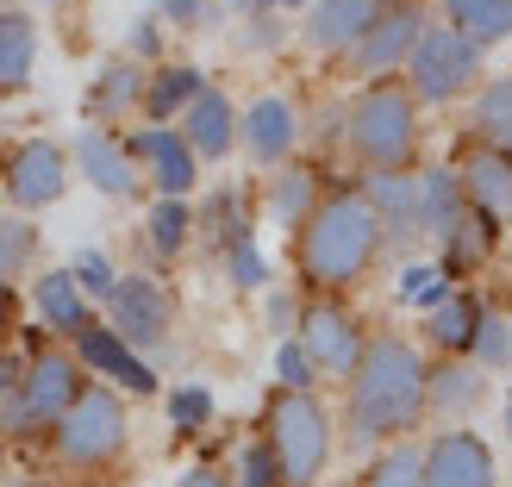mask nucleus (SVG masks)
<instances>
[{
    "label": "nucleus",
    "instance_id": "obj_1",
    "mask_svg": "<svg viewBox=\"0 0 512 487\" xmlns=\"http://www.w3.org/2000/svg\"><path fill=\"white\" fill-rule=\"evenodd\" d=\"M350 444H381L394 431H413V419L425 413V356L400 338H375L363 350V363L350 369Z\"/></svg>",
    "mask_w": 512,
    "mask_h": 487
},
{
    "label": "nucleus",
    "instance_id": "obj_2",
    "mask_svg": "<svg viewBox=\"0 0 512 487\" xmlns=\"http://www.w3.org/2000/svg\"><path fill=\"white\" fill-rule=\"evenodd\" d=\"M381 250V213L363 194H331L300 232V269L313 281H356Z\"/></svg>",
    "mask_w": 512,
    "mask_h": 487
},
{
    "label": "nucleus",
    "instance_id": "obj_3",
    "mask_svg": "<svg viewBox=\"0 0 512 487\" xmlns=\"http://www.w3.org/2000/svg\"><path fill=\"white\" fill-rule=\"evenodd\" d=\"M269 450L281 463V487H313L331 463V419L313 394H281L269 413Z\"/></svg>",
    "mask_w": 512,
    "mask_h": 487
},
{
    "label": "nucleus",
    "instance_id": "obj_4",
    "mask_svg": "<svg viewBox=\"0 0 512 487\" xmlns=\"http://www.w3.org/2000/svg\"><path fill=\"white\" fill-rule=\"evenodd\" d=\"M350 144L356 157L375 163V169H400L419 144V125H413V94L400 88H369L363 100L350 107Z\"/></svg>",
    "mask_w": 512,
    "mask_h": 487
},
{
    "label": "nucleus",
    "instance_id": "obj_5",
    "mask_svg": "<svg viewBox=\"0 0 512 487\" xmlns=\"http://www.w3.org/2000/svg\"><path fill=\"white\" fill-rule=\"evenodd\" d=\"M413 94L419 100H456L475 75H481V44L463 38L456 25H438V32H425L413 57Z\"/></svg>",
    "mask_w": 512,
    "mask_h": 487
},
{
    "label": "nucleus",
    "instance_id": "obj_6",
    "mask_svg": "<svg viewBox=\"0 0 512 487\" xmlns=\"http://www.w3.org/2000/svg\"><path fill=\"white\" fill-rule=\"evenodd\" d=\"M57 450L69 463H107L113 450H125V406L113 388H88L82 400L57 419Z\"/></svg>",
    "mask_w": 512,
    "mask_h": 487
},
{
    "label": "nucleus",
    "instance_id": "obj_7",
    "mask_svg": "<svg viewBox=\"0 0 512 487\" xmlns=\"http://www.w3.org/2000/svg\"><path fill=\"white\" fill-rule=\"evenodd\" d=\"M75 400H82V369H75L69 356L50 350V356H38V363H32L19 400L7 406V425H57Z\"/></svg>",
    "mask_w": 512,
    "mask_h": 487
},
{
    "label": "nucleus",
    "instance_id": "obj_8",
    "mask_svg": "<svg viewBox=\"0 0 512 487\" xmlns=\"http://www.w3.org/2000/svg\"><path fill=\"white\" fill-rule=\"evenodd\" d=\"M107 313H113V338H125V344L169 338V294L150 275H119V288L107 294Z\"/></svg>",
    "mask_w": 512,
    "mask_h": 487
},
{
    "label": "nucleus",
    "instance_id": "obj_9",
    "mask_svg": "<svg viewBox=\"0 0 512 487\" xmlns=\"http://www.w3.org/2000/svg\"><path fill=\"white\" fill-rule=\"evenodd\" d=\"M63 175H69L63 144H44V138L19 144L13 163H7V194H13V207L38 213V207H50V200H63Z\"/></svg>",
    "mask_w": 512,
    "mask_h": 487
},
{
    "label": "nucleus",
    "instance_id": "obj_10",
    "mask_svg": "<svg viewBox=\"0 0 512 487\" xmlns=\"http://www.w3.org/2000/svg\"><path fill=\"white\" fill-rule=\"evenodd\" d=\"M300 350L313 356V369L350 375L356 363H363V331H356V319L344 313V306H306V319H300Z\"/></svg>",
    "mask_w": 512,
    "mask_h": 487
},
{
    "label": "nucleus",
    "instance_id": "obj_11",
    "mask_svg": "<svg viewBox=\"0 0 512 487\" xmlns=\"http://www.w3.org/2000/svg\"><path fill=\"white\" fill-rule=\"evenodd\" d=\"M425 487H494V456L475 431H444L425 456Z\"/></svg>",
    "mask_w": 512,
    "mask_h": 487
},
{
    "label": "nucleus",
    "instance_id": "obj_12",
    "mask_svg": "<svg viewBox=\"0 0 512 487\" xmlns=\"http://www.w3.org/2000/svg\"><path fill=\"white\" fill-rule=\"evenodd\" d=\"M419 38H425V13L419 7H381V19L363 32V44H356V69H369V75L394 69V63H406L419 50Z\"/></svg>",
    "mask_w": 512,
    "mask_h": 487
},
{
    "label": "nucleus",
    "instance_id": "obj_13",
    "mask_svg": "<svg viewBox=\"0 0 512 487\" xmlns=\"http://www.w3.org/2000/svg\"><path fill=\"white\" fill-rule=\"evenodd\" d=\"M75 163H82V175L107 194V200H132L138 194V169H132V150L113 144L100 125H88L82 138H75Z\"/></svg>",
    "mask_w": 512,
    "mask_h": 487
},
{
    "label": "nucleus",
    "instance_id": "obj_14",
    "mask_svg": "<svg viewBox=\"0 0 512 487\" xmlns=\"http://www.w3.org/2000/svg\"><path fill=\"white\" fill-rule=\"evenodd\" d=\"M182 144L194 150V157H213V163L238 144V113H232V100H225L219 88L194 94V107L182 113Z\"/></svg>",
    "mask_w": 512,
    "mask_h": 487
},
{
    "label": "nucleus",
    "instance_id": "obj_15",
    "mask_svg": "<svg viewBox=\"0 0 512 487\" xmlns=\"http://www.w3.org/2000/svg\"><path fill=\"white\" fill-rule=\"evenodd\" d=\"M238 138H244V150L256 163H281L294 150V138H300V125H294V107L281 94H263L256 107L238 119Z\"/></svg>",
    "mask_w": 512,
    "mask_h": 487
},
{
    "label": "nucleus",
    "instance_id": "obj_16",
    "mask_svg": "<svg viewBox=\"0 0 512 487\" xmlns=\"http://www.w3.org/2000/svg\"><path fill=\"white\" fill-rule=\"evenodd\" d=\"M375 19H381V0H313L306 38H313L319 50H356Z\"/></svg>",
    "mask_w": 512,
    "mask_h": 487
},
{
    "label": "nucleus",
    "instance_id": "obj_17",
    "mask_svg": "<svg viewBox=\"0 0 512 487\" xmlns=\"http://www.w3.org/2000/svg\"><path fill=\"white\" fill-rule=\"evenodd\" d=\"M75 344H82V363H94L100 375H113L119 388H132V394H150V388H157L150 363H144V356H132V344H125V338H113V325H88Z\"/></svg>",
    "mask_w": 512,
    "mask_h": 487
},
{
    "label": "nucleus",
    "instance_id": "obj_18",
    "mask_svg": "<svg viewBox=\"0 0 512 487\" xmlns=\"http://www.w3.org/2000/svg\"><path fill=\"white\" fill-rule=\"evenodd\" d=\"M132 150L150 163V175H157L163 200H182L194 188V150L182 144V132H163V125H150V132L132 138Z\"/></svg>",
    "mask_w": 512,
    "mask_h": 487
},
{
    "label": "nucleus",
    "instance_id": "obj_19",
    "mask_svg": "<svg viewBox=\"0 0 512 487\" xmlns=\"http://www.w3.org/2000/svg\"><path fill=\"white\" fill-rule=\"evenodd\" d=\"M463 194H469V207H481L488 219H506L512 213V157H500V150H469L463 157Z\"/></svg>",
    "mask_w": 512,
    "mask_h": 487
},
{
    "label": "nucleus",
    "instance_id": "obj_20",
    "mask_svg": "<svg viewBox=\"0 0 512 487\" xmlns=\"http://www.w3.org/2000/svg\"><path fill=\"white\" fill-rule=\"evenodd\" d=\"M463 175L456 169H431L419 175V238H444L450 232V219L463 213Z\"/></svg>",
    "mask_w": 512,
    "mask_h": 487
},
{
    "label": "nucleus",
    "instance_id": "obj_21",
    "mask_svg": "<svg viewBox=\"0 0 512 487\" xmlns=\"http://www.w3.org/2000/svg\"><path fill=\"white\" fill-rule=\"evenodd\" d=\"M38 313H44V325L75 331V338H82V331L94 325V319H88V294L75 288V275H69V269H50V275L38 281Z\"/></svg>",
    "mask_w": 512,
    "mask_h": 487
},
{
    "label": "nucleus",
    "instance_id": "obj_22",
    "mask_svg": "<svg viewBox=\"0 0 512 487\" xmlns=\"http://www.w3.org/2000/svg\"><path fill=\"white\" fill-rule=\"evenodd\" d=\"M38 63V32L25 13H0V88H25Z\"/></svg>",
    "mask_w": 512,
    "mask_h": 487
},
{
    "label": "nucleus",
    "instance_id": "obj_23",
    "mask_svg": "<svg viewBox=\"0 0 512 487\" xmlns=\"http://www.w3.org/2000/svg\"><path fill=\"white\" fill-rule=\"evenodd\" d=\"M450 25L475 44H500L512 38V0H444Z\"/></svg>",
    "mask_w": 512,
    "mask_h": 487
},
{
    "label": "nucleus",
    "instance_id": "obj_24",
    "mask_svg": "<svg viewBox=\"0 0 512 487\" xmlns=\"http://www.w3.org/2000/svg\"><path fill=\"white\" fill-rule=\"evenodd\" d=\"M488 250H494V219L463 200V213H456V219H450V232H444V256H450V269H469V263H481Z\"/></svg>",
    "mask_w": 512,
    "mask_h": 487
},
{
    "label": "nucleus",
    "instance_id": "obj_25",
    "mask_svg": "<svg viewBox=\"0 0 512 487\" xmlns=\"http://www.w3.org/2000/svg\"><path fill=\"white\" fill-rule=\"evenodd\" d=\"M475 132L488 138V150L512 157V75H500V82L481 88V100H475Z\"/></svg>",
    "mask_w": 512,
    "mask_h": 487
},
{
    "label": "nucleus",
    "instance_id": "obj_26",
    "mask_svg": "<svg viewBox=\"0 0 512 487\" xmlns=\"http://www.w3.org/2000/svg\"><path fill=\"white\" fill-rule=\"evenodd\" d=\"M200 88H207V82H200V69H182V63H175V69H157V75L144 82V107L157 113V119H169V113H188Z\"/></svg>",
    "mask_w": 512,
    "mask_h": 487
},
{
    "label": "nucleus",
    "instance_id": "obj_27",
    "mask_svg": "<svg viewBox=\"0 0 512 487\" xmlns=\"http://www.w3.org/2000/svg\"><path fill=\"white\" fill-rule=\"evenodd\" d=\"M481 394H488V381H481V369H463V363H450L425 381V400L438 413H469V406H481Z\"/></svg>",
    "mask_w": 512,
    "mask_h": 487
},
{
    "label": "nucleus",
    "instance_id": "obj_28",
    "mask_svg": "<svg viewBox=\"0 0 512 487\" xmlns=\"http://www.w3.org/2000/svg\"><path fill=\"white\" fill-rule=\"evenodd\" d=\"M475 325H481V313H475V300H444L438 313L425 319V331H431V344H444V350H469L475 344Z\"/></svg>",
    "mask_w": 512,
    "mask_h": 487
},
{
    "label": "nucleus",
    "instance_id": "obj_29",
    "mask_svg": "<svg viewBox=\"0 0 512 487\" xmlns=\"http://www.w3.org/2000/svg\"><path fill=\"white\" fill-rule=\"evenodd\" d=\"M269 213L281 219V225H306L313 219V175L306 169H288L281 182L269 188Z\"/></svg>",
    "mask_w": 512,
    "mask_h": 487
},
{
    "label": "nucleus",
    "instance_id": "obj_30",
    "mask_svg": "<svg viewBox=\"0 0 512 487\" xmlns=\"http://www.w3.org/2000/svg\"><path fill=\"white\" fill-rule=\"evenodd\" d=\"M369 487H425V450H413V444L381 450L369 469Z\"/></svg>",
    "mask_w": 512,
    "mask_h": 487
},
{
    "label": "nucleus",
    "instance_id": "obj_31",
    "mask_svg": "<svg viewBox=\"0 0 512 487\" xmlns=\"http://www.w3.org/2000/svg\"><path fill=\"white\" fill-rule=\"evenodd\" d=\"M32 256H38V225L0 213V275H19Z\"/></svg>",
    "mask_w": 512,
    "mask_h": 487
},
{
    "label": "nucleus",
    "instance_id": "obj_32",
    "mask_svg": "<svg viewBox=\"0 0 512 487\" xmlns=\"http://www.w3.org/2000/svg\"><path fill=\"white\" fill-rule=\"evenodd\" d=\"M132 100H144V88H138V69H132V63H113V69H100V82H94V113H125Z\"/></svg>",
    "mask_w": 512,
    "mask_h": 487
},
{
    "label": "nucleus",
    "instance_id": "obj_33",
    "mask_svg": "<svg viewBox=\"0 0 512 487\" xmlns=\"http://www.w3.org/2000/svg\"><path fill=\"white\" fill-rule=\"evenodd\" d=\"M144 232H150V250L175 256V250L188 244V207H182V200H157L150 219H144Z\"/></svg>",
    "mask_w": 512,
    "mask_h": 487
},
{
    "label": "nucleus",
    "instance_id": "obj_34",
    "mask_svg": "<svg viewBox=\"0 0 512 487\" xmlns=\"http://www.w3.org/2000/svg\"><path fill=\"white\" fill-rule=\"evenodd\" d=\"M225 275H232V288H244V294H256V288H269V281H275V275H269V256L256 250L250 238L225 250Z\"/></svg>",
    "mask_w": 512,
    "mask_h": 487
},
{
    "label": "nucleus",
    "instance_id": "obj_35",
    "mask_svg": "<svg viewBox=\"0 0 512 487\" xmlns=\"http://www.w3.org/2000/svg\"><path fill=\"white\" fill-rule=\"evenodd\" d=\"M400 300L406 306H425V313H438L450 300V275L444 269H400Z\"/></svg>",
    "mask_w": 512,
    "mask_h": 487
},
{
    "label": "nucleus",
    "instance_id": "obj_36",
    "mask_svg": "<svg viewBox=\"0 0 512 487\" xmlns=\"http://www.w3.org/2000/svg\"><path fill=\"white\" fill-rule=\"evenodd\" d=\"M475 363L481 369H512V325L506 319H488V313H481V325H475Z\"/></svg>",
    "mask_w": 512,
    "mask_h": 487
},
{
    "label": "nucleus",
    "instance_id": "obj_37",
    "mask_svg": "<svg viewBox=\"0 0 512 487\" xmlns=\"http://www.w3.org/2000/svg\"><path fill=\"white\" fill-rule=\"evenodd\" d=\"M213 419V388H175L169 394V425L175 431H200Z\"/></svg>",
    "mask_w": 512,
    "mask_h": 487
},
{
    "label": "nucleus",
    "instance_id": "obj_38",
    "mask_svg": "<svg viewBox=\"0 0 512 487\" xmlns=\"http://www.w3.org/2000/svg\"><path fill=\"white\" fill-rule=\"evenodd\" d=\"M69 275H75V288H82V294H100V300L119 288V275H113V263H107L100 250H82V256L69 263Z\"/></svg>",
    "mask_w": 512,
    "mask_h": 487
},
{
    "label": "nucleus",
    "instance_id": "obj_39",
    "mask_svg": "<svg viewBox=\"0 0 512 487\" xmlns=\"http://www.w3.org/2000/svg\"><path fill=\"white\" fill-rule=\"evenodd\" d=\"M238 487H281V463L269 444H244L238 456Z\"/></svg>",
    "mask_w": 512,
    "mask_h": 487
},
{
    "label": "nucleus",
    "instance_id": "obj_40",
    "mask_svg": "<svg viewBox=\"0 0 512 487\" xmlns=\"http://www.w3.org/2000/svg\"><path fill=\"white\" fill-rule=\"evenodd\" d=\"M275 375H281V388H288V394H306V388H313V356L288 338V344L275 350Z\"/></svg>",
    "mask_w": 512,
    "mask_h": 487
},
{
    "label": "nucleus",
    "instance_id": "obj_41",
    "mask_svg": "<svg viewBox=\"0 0 512 487\" xmlns=\"http://www.w3.org/2000/svg\"><path fill=\"white\" fill-rule=\"evenodd\" d=\"M207 232H219V244L232 250V244H244V219H238V194H219L213 207H207Z\"/></svg>",
    "mask_w": 512,
    "mask_h": 487
},
{
    "label": "nucleus",
    "instance_id": "obj_42",
    "mask_svg": "<svg viewBox=\"0 0 512 487\" xmlns=\"http://www.w3.org/2000/svg\"><path fill=\"white\" fill-rule=\"evenodd\" d=\"M19 388H25V369H19V356H0V413L19 400Z\"/></svg>",
    "mask_w": 512,
    "mask_h": 487
},
{
    "label": "nucleus",
    "instance_id": "obj_43",
    "mask_svg": "<svg viewBox=\"0 0 512 487\" xmlns=\"http://www.w3.org/2000/svg\"><path fill=\"white\" fill-rule=\"evenodd\" d=\"M207 13H213L207 0H163V19H169V25H200Z\"/></svg>",
    "mask_w": 512,
    "mask_h": 487
},
{
    "label": "nucleus",
    "instance_id": "obj_44",
    "mask_svg": "<svg viewBox=\"0 0 512 487\" xmlns=\"http://www.w3.org/2000/svg\"><path fill=\"white\" fill-rule=\"evenodd\" d=\"M256 44H263V50H269V44H281V25H275V19H250L244 50H256Z\"/></svg>",
    "mask_w": 512,
    "mask_h": 487
},
{
    "label": "nucleus",
    "instance_id": "obj_45",
    "mask_svg": "<svg viewBox=\"0 0 512 487\" xmlns=\"http://www.w3.org/2000/svg\"><path fill=\"white\" fill-rule=\"evenodd\" d=\"M163 44V19H138L132 25V50H157Z\"/></svg>",
    "mask_w": 512,
    "mask_h": 487
},
{
    "label": "nucleus",
    "instance_id": "obj_46",
    "mask_svg": "<svg viewBox=\"0 0 512 487\" xmlns=\"http://www.w3.org/2000/svg\"><path fill=\"white\" fill-rule=\"evenodd\" d=\"M182 487H225V475H213V469H188Z\"/></svg>",
    "mask_w": 512,
    "mask_h": 487
},
{
    "label": "nucleus",
    "instance_id": "obj_47",
    "mask_svg": "<svg viewBox=\"0 0 512 487\" xmlns=\"http://www.w3.org/2000/svg\"><path fill=\"white\" fill-rule=\"evenodd\" d=\"M275 0H238V13H269Z\"/></svg>",
    "mask_w": 512,
    "mask_h": 487
},
{
    "label": "nucleus",
    "instance_id": "obj_48",
    "mask_svg": "<svg viewBox=\"0 0 512 487\" xmlns=\"http://www.w3.org/2000/svg\"><path fill=\"white\" fill-rule=\"evenodd\" d=\"M506 431H512V394H506Z\"/></svg>",
    "mask_w": 512,
    "mask_h": 487
},
{
    "label": "nucleus",
    "instance_id": "obj_49",
    "mask_svg": "<svg viewBox=\"0 0 512 487\" xmlns=\"http://www.w3.org/2000/svg\"><path fill=\"white\" fill-rule=\"evenodd\" d=\"M0 319H7V288H0Z\"/></svg>",
    "mask_w": 512,
    "mask_h": 487
},
{
    "label": "nucleus",
    "instance_id": "obj_50",
    "mask_svg": "<svg viewBox=\"0 0 512 487\" xmlns=\"http://www.w3.org/2000/svg\"><path fill=\"white\" fill-rule=\"evenodd\" d=\"M288 7H313V0H288Z\"/></svg>",
    "mask_w": 512,
    "mask_h": 487
},
{
    "label": "nucleus",
    "instance_id": "obj_51",
    "mask_svg": "<svg viewBox=\"0 0 512 487\" xmlns=\"http://www.w3.org/2000/svg\"><path fill=\"white\" fill-rule=\"evenodd\" d=\"M19 487H25V481H19Z\"/></svg>",
    "mask_w": 512,
    "mask_h": 487
}]
</instances>
